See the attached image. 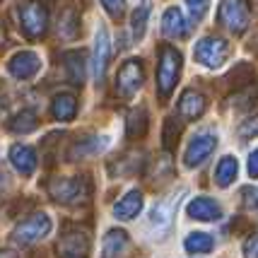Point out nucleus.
Instances as JSON below:
<instances>
[{"label": "nucleus", "mask_w": 258, "mask_h": 258, "mask_svg": "<svg viewBox=\"0 0 258 258\" xmlns=\"http://www.w3.org/2000/svg\"><path fill=\"white\" fill-rule=\"evenodd\" d=\"M244 256L246 258H258V236H248L244 244Z\"/></svg>", "instance_id": "nucleus-35"}, {"label": "nucleus", "mask_w": 258, "mask_h": 258, "mask_svg": "<svg viewBox=\"0 0 258 258\" xmlns=\"http://www.w3.org/2000/svg\"><path fill=\"white\" fill-rule=\"evenodd\" d=\"M186 213H188V217H193V220H201V222H215V220H220L222 210H220V205H217L213 198L201 196V198H191V203L186 205Z\"/></svg>", "instance_id": "nucleus-14"}, {"label": "nucleus", "mask_w": 258, "mask_h": 258, "mask_svg": "<svg viewBox=\"0 0 258 258\" xmlns=\"http://www.w3.org/2000/svg\"><path fill=\"white\" fill-rule=\"evenodd\" d=\"M188 22H186V17H183V12L179 8H169L164 12V17H162V32L171 36V39H181V36H186L188 34Z\"/></svg>", "instance_id": "nucleus-19"}, {"label": "nucleus", "mask_w": 258, "mask_h": 258, "mask_svg": "<svg viewBox=\"0 0 258 258\" xmlns=\"http://www.w3.org/2000/svg\"><path fill=\"white\" fill-rule=\"evenodd\" d=\"M239 135H241V138H258V113H253L248 121H244V123H241Z\"/></svg>", "instance_id": "nucleus-32"}, {"label": "nucleus", "mask_w": 258, "mask_h": 258, "mask_svg": "<svg viewBox=\"0 0 258 258\" xmlns=\"http://www.w3.org/2000/svg\"><path fill=\"white\" fill-rule=\"evenodd\" d=\"M183 196H186V188H179V191H171L162 201L155 203V208L150 210V229L155 232V236H164L171 229L174 215L179 210Z\"/></svg>", "instance_id": "nucleus-3"}, {"label": "nucleus", "mask_w": 258, "mask_h": 258, "mask_svg": "<svg viewBox=\"0 0 258 258\" xmlns=\"http://www.w3.org/2000/svg\"><path fill=\"white\" fill-rule=\"evenodd\" d=\"M181 135V125L176 118H167L164 121V133H162V140H164V150H174L176 140Z\"/></svg>", "instance_id": "nucleus-29"}, {"label": "nucleus", "mask_w": 258, "mask_h": 258, "mask_svg": "<svg viewBox=\"0 0 258 258\" xmlns=\"http://www.w3.org/2000/svg\"><path fill=\"white\" fill-rule=\"evenodd\" d=\"M51 111H53L56 121H73L75 113H78V99L73 94H58L56 99H53Z\"/></svg>", "instance_id": "nucleus-23"}, {"label": "nucleus", "mask_w": 258, "mask_h": 258, "mask_svg": "<svg viewBox=\"0 0 258 258\" xmlns=\"http://www.w3.org/2000/svg\"><path fill=\"white\" fill-rule=\"evenodd\" d=\"M8 186H10V176H8V171H5V169L0 167V196H3V191H5Z\"/></svg>", "instance_id": "nucleus-37"}, {"label": "nucleus", "mask_w": 258, "mask_h": 258, "mask_svg": "<svg viewBox=\"0 0 258 258\" xmlns=\"http://www.w3.org/2000/svg\"><path fill=\"white\" fill-rule=\"evenodd\" d=\"M0 258H17V253L10 251V248H3V251H0Z\"/></svg>", "instance_id": "nucleus-38"}, {"label": "nucleus", "mask_w": 258, "mask_h": 258, "mask_svg": "<svg viewBox=\"0 0 258 258\" xmlns=\"http://www.w3.org/2000/svg\"><path fill=\"white\" fill-rule=\"evenodd\" d=\"M10 162H12V167L17 169L22 176H32L34 169H36V164H39L34 147H29V145H12Z\"/></svg>", "instance_id": "nucleus-15"}, {"label": "nucleus", "mask_w": 258, "mask_h": 258, "mask_svg": "<svg viewBox=\"0 0 258 258\" xmlns=\"http://www.w3.org/2000/svg\"><path fill=\"white\" fill-rule=\"evenodd\" d=\"M101 5H104V10L109 12L111 17H121V15H123L125 0H101Z\"/></svg>", "instance_id": "nucleus-34"}, {"label": "nucleus", "mask_w": 258, "mask_h": 258, "mask_svg": "<svg viewBox=\"0 0 258 258\" xmlns=\"http://www.w3.org/2000/svg\"><path fill=\"white\" fill-rule=\"evenodd\" d=\"M147 125H150V118H147V109L145 106H138L128 113V121H125V135L131 140H138V138H145Z\"/></svg>", "instance_id": "nucleus-20"}, {"label": "nucleus", "mask_w": 258, "mask_h": 258, "mask_svg": "<svg viewBox=\"0 0 258 258\" xmlns=\"http://www.w3.org/2000/svg\"><path fill=\"white\" fill-rule=\"evenodd\" d=\"M48 232H51V217L46 213H34L12 229V239L20 246H29L34 241L44 239Z\"/></svg>", "instance_id": "nucleus-4"}, {"label": "nucleus", "mask_w": 258, "mask_h": 258, "mask_svg": "<svg viewBox=\"0 0 258 258\" xmlns=\"http://www.w3.org/2000/svg\"><path fill=\"white\" fill-rule=\"evenodd\" d=\"M183 246H186L188 253H210L215 248V239L210 234H205V232H193V234L186 236Z\"/></svg>", "instance_id": "nucleus-24"}, {"label": "nucleus", "mask_w": 258, "mask_h": 258, "mask_svg": "<svg viewBox=\"0 0 258 258\" xmlns=\"http://www.w3.org/2000/svg\"><path fill=\"white\" fill-rule=\"evenodd\" d=\"M253 80V70H251V66L248 63H239V66L227 75L225 82H229V87H234V90H241L244 85H248Z\"/></svg>", "instance_id": "nucleus-26"}, {"label": "nucleus", "mask_w": 258, "mask_h": 258, "mask_svg": "<svg viewBox=\"0 0 258 258\" xmlns=\"http://www.w3.org/2000/svg\"><path fill=\"white\" fill-rule=\"evenodd\" d=\"M256 99H258V85L256 87L251 85V87H246L244 92H239V94L234 97V101H236L234 106L236 109H251V106L256 104Z\"/></svg>", "instance_id": "nucleus-30"}, {"label": "nucleus", "mask_w": 258, "mask_h": 258, "mask_svg": "<svg viewBox=\"0 0 258 258\" xmlns=\"http://www.w3.org/2000/svg\"><path fill=\"white\" fill-rule=\"evenodd\" d=\"M109 145V138H99V135H92V138H82L75 145L68 150V159L75 162V159H85L90 155H99L101 150H106Z\"/></svg>", "instance_id": "nucleus-16"}, {"label": "nucleus", "mask_w": 258, "mask_h": 258, "mask_svg": "<svg viewBox=\"0 0 258 258\" xmlns=\"http://www.w3.org/2000/svg\"><path fill=\"white\" fill-rule=\"evenodd\" d=\"M236 174H239V162H236V157H232V155L222 157L217 162V167H215V181H217L220 188H227V186L236 179Z\"/></svg>", "instance_id": "nucleus-22"}, {"label": "nucleus", "mask_w": 258, "mask_h": 258, "mask_svg": "<svg viewBox=\"0 0 258 258\" xmlns=\"http://www.w3.org/2000/svg\"><path fill=\"white\" fill-rule=\"evenodd\" d=\"M109 58H111L109 32H106V27H99V29H97V36H94V56H92V75H94L97 82H101L104 75H106Z\"/></svg>", "instance_id": "nucleus-11"}, {"label": "nucleus", "mask_w": 258, "mask_h": 258, "mask_svg": "<svg viewBox=\"0 0 258 258\" xmlns=\"http://www.w3.org/2000/svg\"><path fill=\"white\" fill-rule=\"evenodd\" d=\"M131 236L125 234L123 229H111L104 236V244H101V258H128L131 253Z\"/></svg>", "instance_id": "nucleus-13"}, {"label": "nucleus", "mask_w": 258, "mask_h": 258, "mask_svg": "<svg viewBox=\"0 0 258 258\" xmlns=\"http://www.w3.org/2000/svg\"><path fill=\"white\" fill-rule=\"evenodd\" d=\"M58 32L60 36H66V39H75L80 32V17L75 10H66L60 15V27H58Z\"/></svg>", "instance_id": "nucleus-27"}, {"label": "nucleus", "mask_w": 258, "mask_h": 258, "mask_svg": "<svg viewBox=\"0 0 258 258\" xmlns=\"http://www.w3.org/2000/svg\"><path fill=\"white\" fill-rule=\"evenodd\" d=\"M44 188L60 205H80L90 201L92 183L87 176H58L46 181Z\"/></svg>", "instance_id": "nucleus-1"}, {"label": "nucleus", "mask_w": 258, "mask_h": 258, "mask_svg": "<svg viewBox=\"0 0 258 258\" xmlns=\"http://www.w3.org/2000/svg\"><path fill=\"white\" fill-rule=\"evenodd\" d=\"M63 60H66L70 85H82L85 82V53L82 51H68V53H63Z\"/></svg>", "instance_id": "nucleus-21"}, {"label": "nucleus", "mask_w": 258, "mask_h": 258, "mask_svg": "<svg viewBox=\"0 0 258 258\" xmlns=\"http://www.w3.org/2000/svg\"><path fill=\"white\" fill-rule=\"evenodd\" d=\"M241 201H244V208H248V210H258V188L246 186V188L241 191Z\"/></svg>", "instance_id": "nucleus-33"}, {"label": "nucleus", "mask_w": 258, "mask_h": 258, "mask_svg": "<svg viewBox=\"0 0 258 258\" xmlns=\"http://www.w3.org/2000/svg\"><path fill=\"white\" fill-rule=\"evenodd\" d=\"M36 125H39V121H36V113H34L32 109H22V111H20L10 121V131H12V133L27 135V133H32V131H36Z\"/></svg>", "instance_id": "nucleus-25"}, {"label": "nucleus", "mask_w": 258, "mask_h": 258, "mask_svg": "<svg viewBox=\"0 0 258 258\" xmlns=\"http://www.w3.org/2000/svg\"><path fill=\"white\" fill-rule=\"evenodd\" d=\"M186 8H188L193 20H203L208 8H210V0H186Z\"/></svg>", "instance_id": "nucleus-31"}, {"label": "nucleus", "mask_w": 258, "mask_h": 258, "mask_svg": "<svg viewBox=\"0 0 258 258\" xmlns=\"http://www.w3.org/2000/svg\"><path fill=\"white\" fill-rule=\"evenodd\" d=\"M215 147H217V135L215 133H208V131H205V133L193 135L188 147H186V155H183V164L188 169L201 167L203 162L215 152Z\"/></svg>", "instance_id": "nucleus-8"}, {"label": "nucleus", "mask_w": 258, "mask_h": 258, "mask_svg": "<svg viewBox=\"0 0 258 258\" xmlns=\"http://www.w3.org/2000/svg\"><path fill=\"white\" fill-rule=\"evenodd\" d=\"M246 171L251 179H258V150H253L248 155V164H246Z\"/></svg>", "instance_id": "nucleus-36"}, {"label": "nucleus", "mask_w": 258, "mask_h": 258, "mask_svg": "<svg viewBox=\"0 0 258 258\" xmlns=\"http://www.w3.org/2000/svg\"><path fill=\"white\" fill-rule=\"evenodd\" d=\"M20 24H22L24 34L29 39H39L46 32V27H48V12H46L41 3L29 0V3H24L20 8Z\"/></svg>", "instance_id": "nucleus-6"}, {"label": "nucleus", "mask_w": 258, "mask_h": 258, "mask_svg": "<svg viewBox=\"0 0 258 258\" xmlns=\"http://www.w3.org/2000/svg\"><path fill=\"white\" fill-rule=\"evenodd\" d=\"M181 73V53L169 44L159 46V66H157V90L162 99H169V94L176 87Z\"/></svg>", "instance_id": "nucleus-2"}, {"label": "nucleus", "mask_w": 258, "mask_h": 258, "mask_svg": "<svg viewBox=\"0 0 258 258\" xmlns=\"http://www.w3.org/2000/svg\"><path fill=\"white\" fill-rule=\"evenodd\" d=\"M140 210H143V193L138 191V188L128 191L121 201L113 205V215H116V220H133V217H138Z\"/></svg>", "instance_id": "nucleus-18"}, {"label": "nucleus", "mask_w": 258, "mask_h": 258, "mask_svg": "<svg viewBox=\"0 0 258 258\" xmlns=\"http://www.w3.org/2000/svg\"><path fill=\"white\" fill-rule=\"evenodd\" d=\"M58 256L60 258H87L90 256V236L82 229H68L58 239Z\"/></svg>", "instance_id": "nucleus-10"}, {"label": "nucleus", "mask_w": 258, "mask_h": 258, "mask_svg": "<svg viewBox=\"0 0 258 258\" xmlns=\"http://www.w3.org/2000/svg\"><path fill=\"white\" fill-rule=\"evenodd\" d=\"M217 20L222 27H227L229 32L241 34L248 27V10L244 5V0H225L217 10Z\"/></svg>", "instance_id": "nucleus-9"}, {"label": "nucleus", "mask_w": 258, "mask_h": 258, "mask_svg": "<svg viewBox=\"0 0 258 258\" xmlns=\"http://www.w3.org/2000/svg\"><path fill=\"white\" fill-rule=\"evenodd\" d=\"M143 80H145V75H143V63L131 58V60H125L123 66H121L118 75H116V92H118L123 99H131L135 92L143 87Z\"/></svg>", "instance_id": "nucleus-7"}, {"label": "nucleus", "mask_w": 258, "mask_h": 258, "mask_svg": "<svg viewBox=\"0 0 258 258\" xmlns=\"http://www.w3.org/2000/svg\"><path fill=\"white\" fill-rule=\"evenodd\" d=\"M8 70H10L12 78L17 80H32L41 70V58L36 56L34 51H20V53H15L10 58Z\"/></svg>", "instance_id": "nucleus-12"}, {"label": "nucleus", "mask_w": 258, "mask_h": 258, "mask_svg": "<svg viewBox=\"0 0 258 258\" xmlns=\"http://www.w3.org/2000/svg\"><path fill=\"white\" fill-rule=\"evenodd\" d=\"M193 58L205 68H220L229 58V44L220 36H205L196 44Z\"/></svg>", "instance_id": "nucleus-5"}, {"label": "nucleus", "mask_w": 258, "mask_h": 258, "mask_svg": "<svg viewBox=\"0 0 258 258\" xmlns=\"http://www.w3.org/2000/svg\"><path fill=\"white\" fill-rule=\"evenodd\" d=\"M205 106H208V104H205V97H203L201 92L186 90L179 99V116L188 118V121H196V118H201L203 116Z\"/></svg>", "instance_id": "nucleus-17"}, {"label": "nucleus", "mask_w": 258, "mask_h": 258, "mask_svg": "<svg viewBox=\"0 0 258 258\" xmlns=\"http://www.w3.org/2000/svg\"><path fill=\"white\" fill-rule=\"evenodd\" d=\"M147 17H150V5H140V8H135L133 17H131V27H133L135 39H143L145 27H147Z\"/></svg>", "instance_id": "nucleus-28"}]
</instances>
